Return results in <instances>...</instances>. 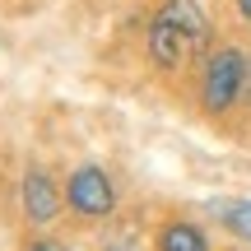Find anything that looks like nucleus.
Here are the masks:
<instances>
[{
  "instance_id": "nucleus-6",
  "label": "nucleus",
  "mask_w": 251,
  "mask_h": 251,
  "mask_svg": "<svg viewBox=\"0 0 251 251\" xmlns=\"http://www.w3.org/2000/svg\"><path fill=\"white\" fill-rule=\"evenodd\" d=\"M214 214H219V224H224L233 237L251 242V200H219Z\"/></svg>"
},
{
  "instance_id": "nucleus-3",
  "label": "nucleus",
  "mask_w": 251,
  "mask_h": 251,
  "mask_svg": "<svg viewBox=\"0 0 251 251\" xmlns=\"http://www.w3.org/2000/svg\"><path fill=\"white\" fill-rule=\"evenodd\" d=\"M65 205L75 209L79 219H107L117 209V186L102 168H75L70 181H65Z\"/></svg>"
},
{
  "instance_id": "nucleus-10",
  "label": "nucleus",
  "mask_w": 251,
  "mask_h": 251,
  "mask_svg": "<svg viewBox=\"0 0 251 251\" xmlns=\"http://www.w3.org/2000/svg\"><path fill=\"white\" fill-rule=\"evenodd\" d=\"M247 98H251V65H247Z\"/></svg>"
},
{
  "instance_id": "nucleus-1",
  "label": "nucleus",
  "mask_w": 251,
  "mask_h": 251,
  "mask_svg": "<svg viewBox=\"0 0 251 251\" xmlns=\"http://www.w3.org/2000/svg\"><path fill=\"white\" fill-rule=\"evenodd\" d=\"M209 47V19L196 0H163L149 24V61L158 70H181Z\"/></svg>"
},
{
  "instance_id": "nucleus-9",
  "label": "nucleus",
  "mask_w": 251,
  "mask_h": 251,
  "mask_svg": "<svg viewBox=\"0 0 251 251\" xmlns=\"http://www.w3.org/2000/svg\"><path fill=\"white\" fill-rule=\"evenodd\" d=\"M237 14H242V19H251V0H237Z\"/></svg>"
},
{
  "instance_id": "nucleus-5",
  "label": "nucleus",
  "mask_w": 251,
  "mask_h": 251,
  "mask_svg": "<svg viewBox=\"0 0 251 251\" xmlns=\"http://www.w3.org/2000/svg\"><path fill=\"white\" fill-rule=\"evenodd\" d=\"M158 251H209V242H205V233H200L196 224H168L158 233Z\"/></svg>"
},
{
  "instance_id": "nucleus-4",
  "label": "nucleus",
  "mask_w": 251,
  "mask_h": 251,
  "mask_svg": "<svg viewBox=\"0 0 251 251\" xmlns=\"http://www.w3.org/2000/svg\"><path fill=\"white\" fill-rule=\"evenodd\" d=\"M61 200H65V191H56L47 168L24 172V214H28V224H51L61 214Z\"/></svg>"
},
{
  "instance_id": "nucleus-2",
  "label": "nucleus",
  "mask_w": 251,
  "mask_h": 251,
  "mask_svg": "<svg viewBox=\"0 0 251 251\" xmlns=\"http://www.w3.org/2000/svg\"><path fill=\"white\" fill-rule=\"evenodd\" d=\"M247 65H251V56H242L237 47H219L205 65V79H200V107L205 112H228L247 93Z\"/></svg>"
},
{
  "instance_id": "nucleus-8",
  "label": "nucleus",
  "mask_w": 251,
  "mask_h": 251,
  "mask_svg": "<svg viewBox=\"0 0 251 251\" xmlns=\"http://www.w3.org/2000/svg\"><path fill=\"white\" fill-rule=\"evenodd\" d=\"M102 251H135V242H107Z\"/></svg>"
},
{
  "instance_id": "nucleus-7",
  "label": "nucleus",
  "mask_w": 251,
  "mask_h": 251,
  "mask_svg": "<svg viewBox=\"0 0 251 251\" xmlns=\"http://www.w3.org/2000/svg\"><path fill=\"white\" fill-rule=\"evenodd\" d=\"M24 251H70V247H61V242H51V237H42V242H28Z\"/></svg>"
}]
</instances>
